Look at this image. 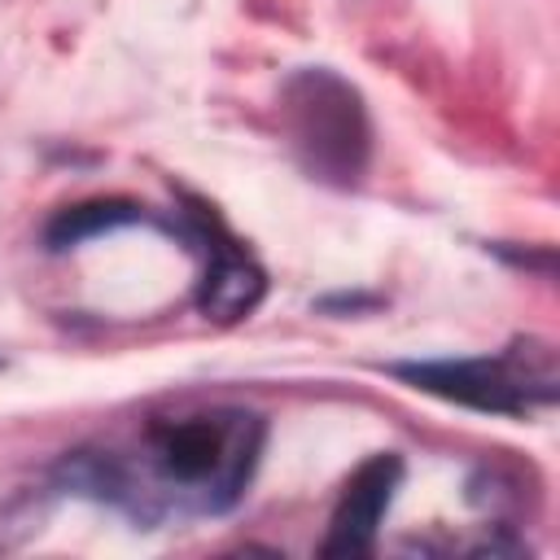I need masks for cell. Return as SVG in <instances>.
<instances>
[{
	"label": "cell",
	"mask_w": 560,
	"mask_h": 560,
	"mask_svg": "<svg viewBox=\"0 0 560 560\" xmlns=\"http://www.w3.org/2000/svg\"><path fill=\"white\" fill-rule=\"evenodd\" d=\"M402 481V459L394 451H381L372 459H363L354 468V477L346 481L332 521H328V538L319 542L324 556H368L376 547V529L381 516L394 503V490Z\"/></svg>",
	"instance_id": "obj_5"
},
{
	"label": "cell",
	"mask_w": 560,
	"mask_h": 560,
	"mask_svg": "<svg viewBox=\"0 0 560 560\" xmlns=\"http://www.w3.org/2000/svg\"><path fill=\"white\" fill-rule=\"evenodd\" d=\"M262 442L267 424L258 411L214 402L179 416H149L127 446L74 451L61 464V481L140 525L223 516L241 503Z\"/></svg>",
	"instance_id": "obj_1"
},
{
	"label": "cell",
	"mask_w": 560,
	"mask_h": 560,
	"mask_svg": "<svg viewBox=\"0 0 560 560\" xmlns=\"http://www.w3.org/2000/svg\"><path fill=\"white\" fill-rule=\"evenodd\" d=\"M144 210L131 206V201H92V206H74L66 210L52 228H48V249H66V245H79L83 236H96V232H109V228H122V223H140Z\"/></svg>",
	"instance_id": "obj_6"
},
{
	"label": "cell",
	"mask_w": 560,
	"mask_h": 560,
	"mask_svg": "<svg viewBox=\"0 0 560 560\" xmlns=\"http://www.w3.org/2000/svg\"><path fill=\"white\" fill-rule=\"evenodd\" d=\"M184 241H192V249L206 254V271H201V284H197V311L206 319H219V324H232V319L249 315L258 306L262 289H267L254 258L201 210L184 228Z\"/></svg>",
	"instance_id": "obj_4"
},
{
	"label": "cell",
	"mask_w": 560,
	"mask_h": 560,
	"mask_svg": "<svg viewBox=\"0 0 560 560\" xmlns=\"http://www.w3.org/2000/svg\"><path fill=\"white\" fill-rule=\"evenodd\" d=\"M394 376L411 381L416 389L490 411V416H525L534 407H551L560 376H556V350L538 337H516L499 354L481 359H429V363H394Z\"/></svg>",
	"instance_id": "obj_3"
},
{
	"label": "cell",
	"mask_w": 560,
	"mask_h": 560,
	"mask_svg": "<svg viewBox=\"0 0 560 560\" xmlns=\"http://www.w3.org/2000/svg\"><path fill=\"white\" fill-rule=\"evenodd\" d=\"M280 114L289 144L311 179L332 188H354L372 158V122L354 83L328 66H306L289 74L280 92Z\"/></svg>",
	"instance_id": "obj_2"
}]
</instances>
